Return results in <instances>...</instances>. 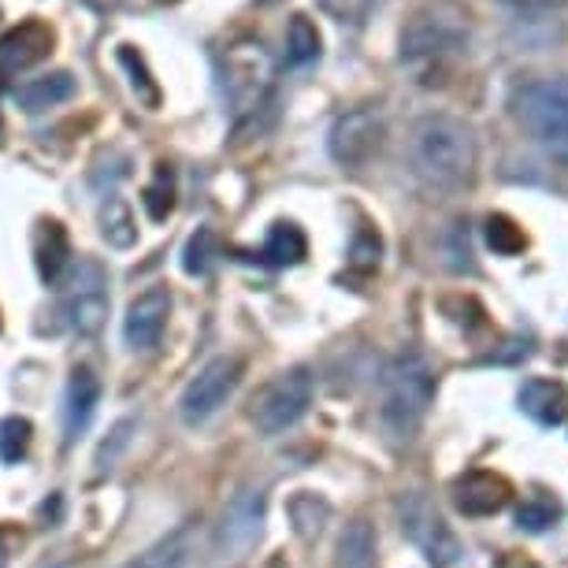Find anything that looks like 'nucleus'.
I'll return each mask as SVG.
<instances>
[{"label":"nucleus","mask_w":568,"mask_h":568,"mask_svg":"<svg viewBox=\"0 0 568 568\" xmlns=\"http://www.w3.org/2000/svg\"><path fill=\"white\" fill-rule=\"evenodd\" d=\"M409 160L416 179L438 194H460L476 182L479 171V142L476 131L454 115H424L413 126Z\"/></svg>","instance_id":"1"},{"label":"nucleus","mask_w":568,"mask_h":568,"mask_svg":"<svg viewBox=\"0 0 568 568\" xmlns=\"http://www.w3.org/2000/svg\"><path fill=\"white\" fill-rule=\"evenodd\" d=\"M435 402V368L420 349H398L379 375V424L390 443H413Z\"/></svg>","instance_id":"2"},{"label":"nucleus","mask_w":568,"mask_h":568,"mask_svg":"<svg viewBox=\"0 0 568 568\" xmlns=\"http://www.w3.org/2000/svg\"><path fill=\"white\" fill-rule=\"evenodd\" d=\"M513 115L546 156L568 164V79H528L513 93Z\"/></svg>","instance_id":"3"},{"label":"nucleus","mask_w":568,"mask_h":568,"mask_svg":"<svg viewBox=\"0 0 568 568\" xmlns=\"http://www.w3.org/2000/svg\"><path fill=\"white\" fill-rule=\"evenodd\" d=\"M471 19L457 0H424L402 30V57L409 63H435L468 45Z\"/></svg>","instance_id":"4"},{"label":"nucleus","mask_w":568,"mask_h":568,"mask_svg":"<svg viewBox=\"0 0 568 568\" xmlns=\"http://www.w3.org/2000/svg\"><path fill=\"white\" fill-rule=\"evenodd\" d=\"M223 85L234 109V126L256 123V112L272 104V60L261 41H239L227 52V71H223Z\"/></svg>","instance_id":"5"},{"label":"nucleus","mask_w":568,"mask_h":568,"mask_svg":"<svg viewBox=\"0 0 568 568\" xmlns=\"http://www.w3.org/2000/svg\"><path fill=\"white\" fill-rule=\"evenodd\" d=\"M316 394V383L308 368H291L283 375H275L267 387L256 390V398L250 405V420L261 435H283L286 427H294L308 413Z\"/></svg>","instance_id":"6"},{"label":"nucleus","mask_w":568,"mask_h":568,"mask_svg":"<svg viewBox=\"0 0 568 568\" xmlns=\"http://www.w3.org/2000/svg\"><path fill=\"white\" fill-rule=\"evenodd\" d=\"M60 316L68 320L74 335H98L109 320V275L98 261L82 256L79 264L68 267L63 278V297H60Z\"/></svg>","instance_id":"7"},{"label":"nucleus","mask_w":568,"mask_h":568,"mask_svg":"<svg viewBox=\"0 0 568 568\" xmlns=\"http://www.w3.org/2000/svg\"><path fill=\"white\" fill-rule=\"evenodd\" d=\"M242 383V361L239 357H212L205 368H201L194 379L186 383V390H182L179 398V416L182 424L197 427L212 420L234 390H239Z\"/></svg>","instance_id":"8"},{"label":"nucleus","mask_w":568,"mask_h":568,"mask_svg":"<svg viewBox=\"0 0 568 568\" xmlns=\"http://www.w3.org/2000/svg\"><path fill=\"white\" fill-rule=\"evenodd\" d=\"M264 509H267V498H264V490H256V487H245L227 501V509H223V517L216 524L220 561H239V557H245L261 542Z\"/></svg>","instance_id":"9"},{"label":"nucleus","mask_w":568,"mask_h":568,"mask_svg":"<svg viewBox=\"0 0 568 568\" xmlns=\"http://www.w3.org/2000/svg\"><path fill=\"white\" fill-rule=\"evenodd\" d=\"M383 142H387V123H383V115L375 109H353L346 115H338L327 138L331 156L349 171L368 168L379 156Z\"/></svg>","instance_id":"10"},{"label":"nucleus","mask_w":568,"mask_h":568,"mask_svg":"<svg viewBox=\"0 0 568 568\" xmlns=\"http://www.w3.org/2000/svg\"><path fill=\"white\" fill-rule=\"evenodd\" d=\"M402 528L405 535L420 546V550L432 557L435 568H454L460 561V554H465V546L454 535V528L438 517V513L427 506L424 495H405L402 498Z\"/></svg>","instance_id":"11"},{"label":"nucleus","mask_w":568,"mask_h":568,"mask_svg":"<svg viewBox=\"0 0 568 568\" xmlns=\"http://www.w3.org/2000/svg\"><path fill=\"white\" fill-rule=\"evenodd\" d=\"M168 316H171V294H168V286H149V291H142L131 302V308H126V320H123L126 346L138 349V353L156 349L160 338H164Z\"/></svg>","instance_id":"12"},{"label":"nucleus","mask_w":568,"mask_h":568,"mask_svg":"<svg viewBox=\"0 0 568 568\" xmlns=\"http://www.w3.org/2000/svg\"><path fill=\"white\" fill-rule=\"evenodd\" d=\"M49 52H52V30L45 23H38V19L8 30V34L0 38V82H8L12 74L34 68V63L45 60Z\"/></svg>","instance_id":"13"},{"label":"nucleus","mask_w":568,"mask_h":568,"mask_svg":"<svg viewBox=\"0 0 568 568\" xmlns=\"http://www.w3.org/2000/svg\"><path fill=\"white\" fill-rule=\"evenodd\" d=\"M513 487L506 476H495V471H468L454 484V506L465 513V517H495L509 506Z\"/></svg>","instance_id":"14"},{"label":"nucleus","mask_w":568,"mask_h":568,"mask_svg":"<svg viewBox=\"0 0 568 568\" xmlns=\"http://www.w3.org/2000/svg\"><path fill=\"white\" fill-rule=\"evenodd\" d=\"M520 409L542 427H561L568 420V387L561 379H528L520 387Z\"/></svg>","instance_id":"15"},{"label":"nucleus","mask_w":568,"mask_h":568,"mask_svg":"<svg viewBox=\"0 0 568 568\" xmlns=\"http://www.w3.org/2000/svg\"><path fill=\"white\" fill-rule=\"evenodd\" d=\"M98 405H101V379L90 368H74L68 383V398H63V427H68V438H79L85 427H90Z\"/></svg>","instance_id":"16"},{"label":"nucleus","mask_w":568,"mask_h":568,"mask_svg":"<svg viewBox=\"0 0 568 568\" xmlns=\"http://www.w3.org/2000/svg\"><path fill=\"white\" fill-rule=\"evenodd\" d=\"M34 261H38V275L45 283H60L63 272L71 267V242H68V231L60 227L57 220L41 223L38 231V242H34Z\"/></svg>","instance_id":"17"},{"label":"nucleus","mask_w":568,"mask_h":568,"mask_svg":"<svg viewBox=\"0 0 568 568\" xmlns=\"http://www.w3.org/2000/svg\"><path fill=\"white\" fill-rule=\"evenodd\" d=\"M190 554H194V528L182 524L171 535H164L160 542H153L149 550H142L134 561H126L123 568H186Z\"/></svg>","instance_id":"18"},{"label":"nucleus","mask_w":568,"mask_h":568,"mask_svg":"<svg viewBox=\"0 0 568 568\" xmlns=\"http://www.w3.org/2000/svg\"><path fill=\"white\" fill-rule=\"evenodd\" d=\"M74 93V79L68 71H57V74H45V79H34L27 85H19L12 93L16 104L23 112H45V109H57Z\"/></svg>","instance_id":"19"},{"label":"nucleus","mask_w":568,"mask_h":568,"mask_svg":"<svg viewBox=\"0 0 568 568\" xmlns=\"http://www.w3.org/2000/svg\"><path fill=\"white\" fill-rule=\"evenodd\" d=\"M372 565H375V528L364 517H357L338 535L335 568H372Z\"/></svg>","instance_id":"20"},{"label":"nucleus","mask_w":568,"mask_h":568,"mask_svg":"<svg viewBox=\"0 0 568 568\" xmlns=\"http://www.w3.org/2000/svg\"><path fill=\"white\" fill-rule=\"evenodd\" d=\"M308 253V242L297 223H275L272 231H267V242L261 250V261L264 264H275V267H294L302 264Z\"/></svg>","instance_id":"21"},{"label":"nucleus","mask_w":568,"mask_h":568,"mask_svg":"<svg viewBox=\"0 0 568 568\" xmlns=\"http://www.w3.org/2000/svg\"><path fill=\"white\" fill-rule=\"evenodd\" d=\"M291 520H294V531L297 539L313 542L320 539V531H324V524L331 520V501L320 498V495H294L291 498Z\"/></svg>","instance_id":"22"},{"label":"nucleus","mask_w":568,"mask_h":568,"mask_svg":"<svg viewBox=\"0 0 568 568\" xmlns=\"http://www.w3.org/2000/svg\"><path fill=\"white\" fill-rule=\"evenodd\" d=\"M101 234H104V242L115 245V250H126V245H134L138 227H134V212L126 209V201H120V197L104 201V209H101Z\"/></svg>","instance_id":"23"},{"label":"nucleus","mask_w":568,"mask_h":568,"mask_svg":"<svg viewBox=\"0 0 568 568\" xmlns=\"http://www.w3.org/2000/svg\"><path fill=\"white\" fill-rule=\"evenodd\" d=\"M313 60H320V34L305 16H294L291 30H286V63L291 68H305Z\"/></svg>","instance_id":"24"},{"label":"nucleus","mask_w":568,"mask_h":568,"mask_svg":"<svg viewBox=\"0 0 568 568\" xmlns=\"http://www.w3.org/2000/svg\"><path fill=\"white\" fill-rule=\"evenodd\" d=\"M145 212H149V220H168L171 216V209H175V171H171L168 164H160L156 168V179L145 186Z\"/></svg>","instance_id":"25"},{"label":"nucleus","mask_w":568,"mask_h":568,"mask_svg":"<svg viewBox=\"0 0 568 568\" xmlns=\"http://www.w3.org/2000/svg\"><path fill=\"white\" fill-rule=\"evenodd\" d=\"M30 435H34V427H30L27 416H4L0 420V460L4 465L23 460L30 449Z\"/></svg>","instance_id":"26"},{"label":"nucleus","mask_w":568,"mask_h":568,"mask_svg":"<svg viewBox=\"0 0 568 568\" xmlns=\"http://www.w3.org/2000/svg\"><path fill=\"white\" fill-rule=\"evenodd\" d=\"M120 63L126 68V74H131V90L138 93V101H142L145 109H156V104H160V90H156V82L149 79L145 60L138 57V52H134L131 45H123V49H120Z\"/></svg>","instance_id":"27"},{"label":"nucleus","mask_w":568,"mask_h":568,"mask_svg":"<svg viewBox=\"0 0 568 568\" xmlns=\"http://www.w3.org/2000/svg\"><path fill=\"white\" fill-rule=\"evenodd\" d=\"M216 256H220L216 234H212L209 227H201L194 239L186 242V253H182V267H186L190 275H205Z\"/></svg>","instance_id":"28"},{"label":"nucleus","mask_w":568,"mask_h":568,"mask_svg":"<svg viewBox=\"0 0 568 568\" xmlns=\"http://www.w3.org/2000/svg\"><path fill=\"white\" fill-rule=\"evenodd\" d=\"M487 242H490V250L501 253V256H517V253H524V245H528V234H524L509 216H490L487 220Z\"/></svg>","instance_id":"29"},{"label":"nucleus","mask_w":568,"mask_h":568,"mask_svg":"<svg viewBox=\"0 0 568 568\" xmlns=\"http://www.w3.org/2000/svg\"><path fill=\"white\" fill-rule=\"evenodd\" d=\"M379 4L383 0H320V8H324L335 23H346V27H364Z\"/></svg>","instance_id":"30"},{"label":"nucleus","mask_w":568,"mask_h":568,"mask_svg":"<svg viewBox=\"0 0 568 568\" xmlns=\"http://www.w3.org/2000/svg\"><path fill=\"white\" fill-rule=\"evenodd\" d=\"M557 517H561L557 501H550V498H531V501H524L520 513H517V528L520 531H546V528H554Z\"/></svg>","instance_id":"31"},{"label":"nucleus","mask_w":568,"mask_h":568,"mask_svg":"<svg viewBox=\"0 0 568 568\" xmlns=\"http://www.w3.org/2000/svg\"><path fill=\"white\" fill-rule=\"evenodd\" d=\"M131 432H134V420H120V424L112 427V438L98 449V465L101 468H112L115 465V457H120L123 449H126V443H131Z\"/></svg>","instance_id":"32"},{"label":"nucleus","mask_w":568,"mask_h":568,"mask_svg":"<svg viewBox=\"0 0 568 568\" xmlns=\"http://www.w3.org/2000/svg\"><path fill=\"white\" fill-rule=\"evenodd\" d=\"M379 234H372V231H361L357 234V245H353V264H361V267H375L379 264Z\"/></svg>","instance_id":"33"},{"label":"nucleus","mask_w":568,"mask_h":568,"mask_svg":"<svg viewBox=\"0 0 568 568\" xmlns=\"http://www.w3.org/2000/svg\"><path fill=\"white\" fill-rule=\"evenodd\" d=\"M517 8H561L568 0H513Z\"/></svg>","instance_id":"34"},{"label":"nucleus","mask_w":568,"mask_h":568,"mask_svg":"<svg viewBox=\"0 0 568 568\" xmlns=\"http://www.w3.org/2000/svg\"><path fill=\"white\" fill-rule=\"evenodd\" d=\"M85 4H90V8H98V12H112V8L120 4V0H85Z\"/></svg>","instance_id":"35"},{"label":"nucleus","mask_w":568,"mask_h":568,"mask_svg":"<svg viewBox=\"0 0 568 568\" xmlns=\"http://www.w3.org/2000/svg\"><path fill=\"white\" fill-rule=\"evenodd\" d=\"M0 568H8V546H4V539H0Z\"/></svg>","instance_id":"36"},{"label":"nucleus","mask_w":568,"mask_h":568,"mask_svg":"<svg viewBox=\"0 0 568 568\" xmlns=\"http://www.w3.org/2000/svg\"><path fill=\"white\" fill-rule=\"evenodd\" d=\"M261 4H272V0H261Z\"/></svg>","instance_id":"37"},{"label":"nucleus","mask_w":568,"mask_h":568,"mask_svg":"<svg viewBox=\"0 0 568 568\" xmlns=\"http://www.w3.org/2000/svg\"><path fill=\"white\" fill-rule=\"evenodd\" d=\"M60 568H74V565H60Z\"/></svg>","instance_id":"38"}]
</instances>
